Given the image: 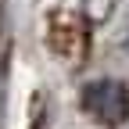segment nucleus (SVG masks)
<instances>
[{
    "label": "nucleus",
    "instance_id": "2",
    "mask_svg": "<svg viewBox=\"0 0 129 129\" xmlns=\"http://www.w3.org/2000/svg\"><path fill=\"white\" fill-rule=\"evenodd\" d=\"M125 50H129V40H125Z\"/></svg>",
    "mask_w": 129,
    "mask_h": 129
},
{
    "label": "nucleus",
    "instance_id": "1",
    "mask_svg": "<svg viewBox=\"0 0 129 129\" xmlns=\"http://www.w3.org/2000/svg\"><path fill=\"white\" fill-rule=\"evenodd\" d=\"M79 104L101 125H125L129 122V86L118 79H90L79 93Z\"/></svg>",
    "mask_w": 129,
    "mask_h": 129
}]
</instances>
